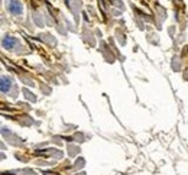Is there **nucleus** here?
<instances>
[{
  "instance_id": "nucleus-1",
  "label": "nucleus",
  "mask_w": 188,
  "mask_h": 175,
  "mask_svg": "<svg viewBox=\"0 0 188 175\" xmlns=\"http://www.w3.org/2000/svg\"><path fill=\"white\" fill-rule=\"evenodd\" d=\"M7 9H9L10 13H13V15H20V13H22V4H20L17 0H12V1L7 4Z\"/></svg>"
},
{
  "instance_id": "nucleus-2",
  "label": "nucleus",
  "mask_w": 188,
  "mask_h": 175,
  "mask_svg": "<svg viewBox=\"0 0 188 175\" xmlns=\"http://www.w3.org/2000/svg\"><path fill=\"white\" fill-rule=\"evenodd\" d=\"M1 45H3V48L10 49V48H13V46L16 45V39L12 38V36H6V38L1 41Z\"/></svg>"
},
{
  "instance_id": "nucleus-3",
  "label": "nucleus",
  "mask_w": 188,
  "mask_h": 175,
  "mask_svg": "<svg viewBox=\"0 0 188 175\" xmlns=\"http://www.w3.org/2000/svg\"><path fill=\"white\" fill-rule=\"evenodd\" d=\"M1 93H7L9 91V88H10V80L9 78H6V77H1Z\"/></svg>"
}]
</instances>
